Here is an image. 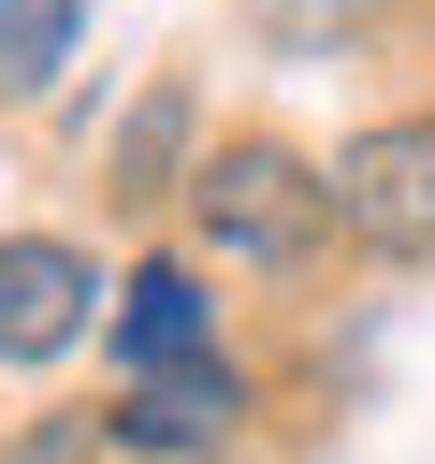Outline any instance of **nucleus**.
I'll return each mask as SVG.
<instances>
[{
  "mask_svg": "<svg viewBox=\"0 0 435 464\" xmlns=\"http://www.w3.org/2000/svg\"><path fill=\"white\" fill-rule=\"evenodd\" d=\"M188 261L203 276H319L334 261V174L290 130H218L188 174Z\"/></svg>",
  "mask_w": 435,
  "mask_h": 464,
  "instance_id": "nucleus-1",
  "label": "nucleus"
},
{
  "mask_svg": "<svg viewBox=\"0 0 435 464\" xmlns=\"http://www.w3.org/2000/svg\"><path fill=\"white\" fill-rule=\"evenodd\" d=\"M319 174H334V246L348 261H377V276H420L435 261V102L362 116Z\"/></svg>",
  "mask_w": 435,
  "mask_h": 464,
  "instance_id": "nucleus-2",
  "label": "nucleus"
},
{
  "mask_svg": "<svg viewBox=\"0 0 435 464\" xmlns=\"http://www.w3.org/2000/svg\"><path fill=\"white\" fill-rule=\"evenodd\" d=\"M116 276L87 232H0V377H58L87 334H102Z\"/></svg>",
  "mask_w": 435,
  "mask_h": 464,
  "instance_id": "nucleus-3",
  "label": "nucleus"
},
{
  "mask_svg": "<svg viewBox=\"0 0 435 464\" xmlns=\"http://www.w3.org/2000/svg\"><path fill=\"white\" fill-rule=\"evenodd\" d=\"M246 435H261V362H232V348L102 406V450H116V464H232Z\"/></svg>",
  "mask_w": 435,
  "mask_h": 464,
  "instance_id": "nucleus-4",
  "label": "nucleus"
},
{
  "mask_svg": "<svg viewBox=\"0 0 435 464\" xmlns=\"http://www.w3.org/2000/svg\"><path fill=\"white\" fill-rule=\"evenodd\" d=\"M102 348H116V392L218 362V276H203L188 246H145V261L116 276V304H102Z\"/></svg>",
  "mask_w": 435,
  "mask_h": 464,
  "instance_id": "nucleus-5",
  "label": "nucleus"
},
{
  "mask_svg": "<svg viewBox=\"0 0 435 464\" xmlns=\"http://www.w3.org/2000/svg\"><path fill=\"white\" fill-rule=\"evenodd\" d=\"M203 145H218V130H203V87H188V72H145V102L102 130V203H116V218H160V203H188Z\"/></svg>",
  "mask_w": 435,
  "mask_h": 464,
  "instance_id": "nucleus-6",
  "label": "nucleus"
},
{
  "mask_svg": "<svg viewBox=\"0 0 435 464\" xmlns=\"http://www.w3.org/2000/svg\"><path fill=\"white\" fill-rule=\"evenodd\" d=\"M87 14H102V0H0V116H14V102H44V87L72 72Z\"/></svg>",
  "mask_w": 435,
  "mask_h": 464,
  "instance_id": "nucleus-7",
  "label": "nucleus"
},
{
  "mask_svg": "<svg viewBox=\"0 0 435 464\" xmlns=\"http://www.w3.org/2000/svg\"><path fill=\"white\" fill-rule=\"evenodd\" d=\"M246 29L276 58H362V44H392V0H246Z\"/></svg>",
  "mask_w": 435,
  "mask_h": 464,
  "instance_id": "nucleus-8",
  "label": "nucleus"
},
{
  "mask_svg": "<svg viewBox=\"0 0 435 464\" xmlns=\"http://www.w3.org/2000/svg\"><path fill=\"white\" fill-rule=\"evenodd\" d=\"M232 464H246V450H232Z\"/></svg>",
  "mask_w": 435,
  "mask_h": 464,
  "instance_id": "nucleus-9",
  "label": "nucleus"
}]
</instances>
